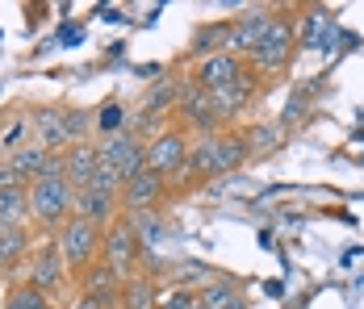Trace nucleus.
Listing matches in <instances>:
<instances>
[{"label":"nucleus","mask_w":364,"mask_h":309,"mask_svg":"<svg viewBox=\"0 0 364 309\" xmlns=\"http://www.w3.org/2000/svg\"><path fill=\"white\" fill-rule=\"evenodd\" d=\"M72 205H75V188L68 184V168H63V151L50 155L46 172L38 175L30 184V222H34L42 234H59L72 217Z\"/></svg>","instance_id":"nucleus-1"},{"label":"nucleus","mask_w":364,"mask_h":309,"mask_svg":"<svg viewBox=\"0 0 364 309\" xmlns=\"http://www.w3.org/2000/svg\"><path fill=\"white\" fill-rule=\"evenodd\" d=\"M293 55H297V17H293L289 9H277L268 34L259 38V46L247 55V67H252L259 80H264V75H281V71H289Z\"/></svg>","instance_id":"nucleus-2"},{"label":"nucleus","mask_w":364,"mask_h":309,"mask_svg":"<svg viewBox=\"0 0 364 309\" xmlns=\"http://www.w3.org/2000/svg\"><path fill=\"white\" fill-rule=\"evenodd\" d=\"M176 130L184 134H197V138H210L226 130L218 117V109H214V97L193 80V75H184L181 80V101H176Z\"/></svg>","instance_id":"nucleus-3"},{"label":"nucleus","mask_w":364,"mask_h":309,"mask_svg":"<svg viewBox=\"0 0 364 309\" xmlns=\"http://www.w3.org/2000/svg\"><path fill=\"white\" fill-rule=\"evenodd\" d=\"M59 239V251H63V264L68 272L84 276L92 264H101V242H105V230L84 222V217H68V226L55 234Z\"/></svg>","instance_id":"nucleus-4"},{"label":"nucleus","mask_w":364,"mask_h":309,"mask_svg":"<svg viewBox=\"0 0 364 309\" xmlns=\"http://www.w3.org/2000/svg\"><path fill=\"white\" fill-rule=\"evenodd\" d=\"M139 255H143V246L134 239V226H130V217L122 213L117 222L105 226V242H101V264L109 268L117 280H130V276L139 272Z\"/></svg>","instance_id":"nucleus-5"},{"label":"nucleus","mask_w":364,"mask_h":309,"mask_svg":"<svg viewBox=\"0 0 364 309\" xmlns=\"http://www.w3.org/2000/svg\"><path fill=\"white\" fill-rule=\"evenodd\" d=\"M188 146H193V138L184 130H176V126L159 130L155 138H146V172H155L159 180H176L188 163Z\"/></svg>","instance_id":"nucleus-6"},{"label":"nucleus","mask_w":364,"mask_h":309,"mask_svg":"<svg viewBox=\"0 0 364 309\" xmlns=\"http://www.w3.org/2000/svg\"><path fill=\"white\" fill-rule=\"evenodd\" d=\"M30 284H34L38 293H46V297H55V293H63V280H68V264H63V251H59V239H42L30 251V276H26Z\"/></svg>","instance_id":"nucleus-7"},{"label":"nucleus","mask_w":364,"mask_h":309,"mask_svg":"<svg viewBox=\"0 0 364 309\" xmlns=\"http://www.w3.org/2000/svg\"><path fill=\"white\" fill-rule=\"evenodd\" d=\"M272 17H277V9H247V13L230 17V30H226V46H222V50L247 63V55L259 46V38L268 34Z\"/></svg>","instance_id":"nucleus-8"},{"label":"nucleus","mask_w":364,"mask_h":309,"mask_svg":"<svg viewBox=\"0 0 364 309\" xmlns=\"http://www.w3.org/2000/svg\"><path fill=\"white\" fill-rule=\"evenodd\" d=\"M101 159L109 168H117L122 180H130V175H139L146 168V142L134 130H122L113 138H101Z\"/></svg>","instance_id":"nucleus-9"},{"label":"nucleus","mask_w":364,"mask_h":309,"mask_svg":"<svg viewBox=\"0 0 364 309\" xmlns=\"http://www.w3.org/2000/svg\"><path fill=\"white\" fill-rule=\"evenodd\" d=\"M168 197V180H159L155 172H139L122 184V213H143V209H159V201Z\"/></svg>","instance_id":"nucleus-10"},{"label":"nucleus","mask_w":364,"mask_h":309,"mask_svg":"<svg viewBox=\"0 0 364 309\" xmlns=\"http://www.w3.org/2000/svg\"><path fill=\"white\" fill-rule=\"evenodd\" d=\"M335 17L327 9H306L297 17V50H335Z\"/></svg>","instance_id":"nucleus-11"},{"label":"nucleus","mask_w":364,"mask_h":309,"mask_svg":"<svg viewBox=\"0 0 364 309\" xmlns=\"http://www.w3.org/2000/svg\"><path fill=\"white\" fill-rule=\"evenodd\" d=\"M243 71H247V63H243V59H235V55H226V50H222V55L201 59V63L193 67V80H197L210 97H214V92H222V88H230Z\"/></svg>","instance_id":"nucleus-12"},{"label":"nucleus","mask_w":364,"mask_h":309,"mask_svg":"<svg viewBox=\"0 0 364 309\" xmlns=\"http://www.w3.org/2000/svg\"><path fill=\"white\" fill-rule=\"evenodd\" d=\"M75 280H80V297H84V301H92V305H101V309H117L126 280H117L105 264H92L88 272L75 276Z\"/></svg>","instance_id":"nucleus-13"},{"label":"nucleus","mask_w":364,"mask_h":309,"mask_svg":"<svg viewBox=\"0 0 364 309\" xmlns=\"http://www.w3.org/2000/svg\"><path fill=\"white\" fill-rule=\"evenodd\" d=\"M30 126H34V134H38L34 142L46 146V151H68V146H72V138H68V109H59V104L34 109Z\"/></svg>","instance_id":"nucleus-14"},{"label":"nucleus","mask_w":364,"mask_h":309,"mask_svg":"<svg viewBox=\"0 0 364 309\" xmlns=\"http://www.w3.org/2000/svg\"><path fill=\"white\" fill-rule=\"evenodd\" d=\"M255 92H259V75H255L252 67L243 71L230 88H222V92H214V109H218V117H222V126L226 121H235L247 104L255 101Z\"/></svg>","instance_id":"nucleus-15"},{"label":"nucleus","mask_w":364,"mask_h":309,"mask_svg":"<svg viewBox=\"0 0 364 309\" xmlns=\"http://www.w3.org/2000/svg\"><path fill=\"white\" fill-rule=\"evenodd\" d=\"M72 217H84V222H92V226L105 230L109 222L122 217V201L97 193V188H80V193H75V205H72Z\"/></svg>","instance_id":"nucleus-16"},{"label":"nucleus","mask_w":364,"mask_h":309,"mask_svg":"<svg viewBox=\"0 0 364 309\" xmlns=\"http://www.w3.org/2000/svg\"><path fill=\"white\" fill-rule=\"evenodd\" d=\"M247 159H252V151H247L243 130H218V134H214V180L239 172Z\"/></svg>","instance_id":"nucleus-17"},{"label":"nucleus","mask_w":364,"mask_h":309,"mask_svg":"<svg viewBox=\"0 0 364 309\" xmlns=\"http://www.w3.org/2000/svg\"><path fill=\"white\" fill-rule=\"evenodd\" d=\"M97 163H101V142H75V146H68V151H63L68 184H72L75 193L92 184V172H97Z\"/></svg>","instance_id":"nucleus-18"},{"label":"nucleus","mask_w":364,"mask_h":309,"mask_svg":"<svg viewBox=\"0 0 364 309\" xmlns=\"http://www.w3.org/2000/svg\"><path fill=\"white\" fill-rule=\"evenodd\" d=\"M50 155H55V151H46V146H38V142H21L17 151H9V155H4V163L13 168V175H17V180H26V184H34L38 175L46 172V163H50Z\"/></svg>","instance_id":"nucleus-19"},{"label":"nucleus","mask_w":364,"mask_h":309,"mask_svg":"<svg viewBox=\"0 0 364 309\" xmlns=\"http://www.w3.org/2000/svg\"><path fill=\"white\" fill-rule=\"evenodd\" d=\"M30 222V184L0 188V230H26Z\"/></svg>","instance_id":"nucleus-20"},{"label":"nucleus","mask_w":364,"mask_h":309,"mask_svg":"<svg viewBox=\"0 0 364 309\" xmlns=\"http://www.w3.org/2000/svg\"><path fill=\"white\" fill-rule=\"evenodd\" d=\"M155 305H159V280L134 272L126 284H122V301H117V309H155Z\"/></svg>","instance_id":"nucleus-21"},{"label":"nucleus","mask_w":364,"mask_h":309,"mask_svg":"<svg viewBox=\"0 0 364 309\" xmlns=\"http://www.w3.org/2000/svg\"><path fill=\"white\" fill-rule=\"evenodd\" d=\"M130 226H134V239L143 251H159L164 239H168V226H164V213L159 209H143V213H126Z\"/></svg>","instance_id":"nucleus-22"},{"label":"nucleus","mask_w":364,"mask_h":309,"mask_svg":"<svg viewBox=\"0 0 364 309\" xmlns=\"http://www.w3.org/2000/svg\"><path fill=\"white\" fill-rule=\"evenodd\" d=\"M285 126L281 121H255V126H247L243 130V138H247V151L252 155H277L281 146H285Z\"/></svg>","instance_id":"nucleus-23"},{"label":"nucleus","mask_w":364,"mask_h":309,"mask_svg":"<svg viewBox=\"0 0 364 309\" xmlns=\"http://www.w3.org/2000/svg\"><path fill=\"white\" fill-rule=\"evenodd\" d=\"M197 301L205 309H230L243 301V284L239 280H230V276H218L214 284H205L201 293H197Z\"/></svg>","instance_id":"nucleus-24"},{"label":"nucleus","mask_w":364,"mask_h":309,"mask_svg":"<svg viewBox=\"0 0 364 309\" xmlns=\"http://www.w3.org/2000/svg\"><path fill=\"white\" fill-rule=\"evenodd\" d=\"M218 280V272L210 268V264H197V259H184V264H176L172 268V288H188V293H201L205 284H214Z\"/></svg>","instance_id":"nucleus-25"},{"label":"nucleus","mask_w":364,"mask_h":309,"mask_svg":"<svg viewBox=\"0 0 364 309\" xmlns=\"http://www.w3.org/2000/svg\"><path fill=\"white\" fill-rule=\"evenodd\" d=\"M26 255H30V239H26V230H0V276H9Z\"/></svg>","instance_id":"nucleus-26"},{"label":"nucleus","mask_w":364,"mask_h":309,"mask_svg":"<svg viewBox=\"0 0 364 309\" xmlns=\"http://www.w3.org/2000/svg\"><path fill=\"white\" fill-rule=\"evenodd\" d=\"M0 309H55V305H50V297H46V293H38L30 280H17V284H9L4 305H0Z\"/></svg>","instance_id":"nucleus-27"},{"label":"nucleus","mask_w":364,"mask_h":309,"mask_svg":"<svg viewBox=\"0 0 364 309\" xmlns=\"http://www.w3.org/2000/svg\"><path fill=\"white\" fill-rule=\"evenodd\" d=\"M126 117H130V113H126L122 101H105L97 113H92V130H97L101 138H113V134H122V130H130Z\"/></svg>","instance_id":"nucleus-28"},{"label":"nucleus","mask_w":364,"mask_h":309,"mask_svg":"<svg viewBox=\"0 0 364 309\" xmlns=\"http://www.w3.org/2000/svg\"><path fill=\"white\" fill-rule=\"evenodd\" d=\"M226 30H230V21L201 26V30L193 34V59L201 63V59H210V55H222V46H226Z\"/></svg>","instance_id":"nucleus-29"},{"label":"nucleus","mask_w":364,"mask_h":309,"mask_svg":"<svg viewBox=\"0 0 364 309\" xmlns=\"http://www.w3.org/2000/svg\"><path fill=\"white\" fill-rule=\"evenodd\" d=\"M122 184H126V180L117 175V168H109V163L101 159V163H97V172H92V184H88V188H97V193H105V197H117V201H122Z\"/></svg>","instance_id":"nucleus-30"},{"label":"nucleus","mask_w":364,"mask_h":309,"mask_svg":"<svg viewBox=\"0 0 364 309\" xmlns=\"http://www.w3.org/2000/svg\"><path fill=\"white\" fill-rule=\"evenodd\" d=\"M314 88H318V80H314V84H310V88H306L301 97H297V92L289 97V104H285V113H281V126H285V130H289L293 121H301V117H306V109H310V97H314Z\"/></svg>","instance_id":"nucleus-31"},{"label":"nucleus","mask_w":364,"mask_h":309,"mask_svg":"<svg viewBox=\"0 0 364 309\" xmlns=\"http://www.w3.org/2000/svg\"><path fill=\"white\" fill-rule=\"evenodd\" d=\"M197 305V293H188V288H159V305L155 309H193Z\"/></svg>","instance_id":"nucleus-32"},{"label":"nucleus","mask_w":364,"mask_h":309,"mask_svg":"<svg viewBox=\"0 0 364 309\" xmlns=\"http://www.w3.org/2000/svg\"><path fill=\"white\" fill-rule=\"evenodd\" d=\"M88 130H92V113H80V109H68V138L75 142H88Z\"/></svg>","instance_id":"nucleus-33"},{"label":"nucleus","mask_w":364,"mask_h":309,"mask_svg":"<svg viewBox=\"0 0 364 309\" xmlns=\"http://www.w3.org/2000/svg\"><path fill=\"white\" fill-rule=\"evenodd\" d=\"M72 309H101V305H92V301H84V297H75V305Z\"/></svg>","instance_id":"nucleus-34"},{"label":"nucleus","mask_w":364,"mask_h":309,"mask_svg":"<svg viewBox=\"0 0 364 309\" xmlns=\"http://www.w3.org/2000/svg\"><path fill=\"white\" fill-rule=\"evenodd\" d=\"M230 309H252V305H247V297H243V301H239V305H230Z\"/></svg>","instance_id":"nucleus-35"},{"label":"nucleus","mask_w":364,"mask_h":309,"mask_svg":"<svg viewBox=\"0 0 364 309\" xmlns=\"http://www.w3.org/2000/svg\"><path fill=\"white\" fill-rule=\"evenodd\" d=\"M0 138H4V117H0Z\"/></svg>","instance_id":"nucleus-36"},{"label":"nucleus","mask_w":364,"mask_h":309,"mask_svg":"<svg viewBox=\"0 0 364 309\" xmlns=\"http://www.w3.org/2000/svg\"><path fill=\"white\" fill-rule=\"evenodd\" d=\"M193 309H205V305H201V301H197V305H193Z\"/></svg>","instance_id":"nucleus-37"}]
</instances>
